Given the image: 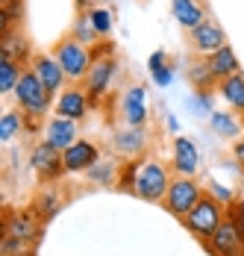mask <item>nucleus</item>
I'll list each match as a JSON object with an SVG mask.
<instances>
[{
  "label": "nucleus",
  "mask_w": 244,
  "mask_h": 256,
  "mask_svg": "<svg viewBox=\"0 0 244 256\" xmlns=\"http://www.w3.org/2000/svg\"><path fill=\"white\" fill-rule=\"evenodd\" d=\"M26 115L21 112V109H6L3 115H0V142L3 144H9L12 138H18L21 132L26 130Z\"/></svg>",
  "instance_id": "23"
},
{
  "label": "nucleus",
  "mask_w": 244,
  "mask_h": 256,
  "mask_svg": "<svg viewBox=\"0 0 244 256\" xmlns=\"http://www.w3.org/2000/svg\"><path fill=\"white\" fill-rule=\"evenodd\" d=\"M15 100H18V109L26 115V130H32L38 121H44V115L50 112V98L48 88L42 86V80L36 77V71L32 68H26L24 74H21V80H18V86H15Z\"/></svg>",
  "instance_id": "1"
},
{
  "label": "nucleus",
  "mask_w": 244,
  "mask_h": 256,
  "mask_svg": "<svg viewBox=\"0 0 244 256\" xmlns=\"http://www.w3.org/2000/svg\"><path fill=\"white\" fill-rule=\"evenodd\" d=\"M232 156H236L238 168L244 171V138H238V142H232Z\"/></svg>",
  "instance_id": "34"
},
{
  "label": "nucleus",
  "mask_w": 244,
  "mask_h": 256,
  "mask_svg": "<svg viewBox=\"0 0 244 256\" xmlns=\"http://www.w3.org/2000/svg\"><path fill=\"white\" fill-rule=\"evenodd\" d=\"M24 71L26 68L21 62H15V59H9V56H0V94H12Z\"/></svg>",
  "instance_id": "24"
},
{
  "label": "nucleus",
  "mask_w": 244,
  "mask_h": 256,
  "mask_svg": "<svg viewBox=\"0 0 244 256\" xmlns=\"http://www.w3.org/2000/svg\"><path fill=\"white\" fill-rule=\"evenodd\" d=\"M115 71H118L115 56H94L92 71H88V74H86V80H82V88H86V94H88L92 106H98V103L109 94L112 80H115Z\"/></svg>",
  "instance_id": "6"
},
{
  "label": "nucleus",
  "mask_w": 244,
  "mask_h": 256,
  "mask_svg": "<svg viewBox=\"0 0 244 256\" xmlns=\"http://www.w3.org/2000/svg\"><path fill=\"white\" fill-rule=\"evenodd\" d=\"M203 62H206V68L212 71V77L218 80V82L236 77V74H242V62H238V56H236V50H232L230 44L220 48L218 53H212V56H206Z\"/></svg>",
  "instance_id": "18"
},
{
  "label": "nucleus",
  "mask_w": 244,
  "mask_h": 256,
  "mask_svg": "<svg viewBox=\"0 0 244 256\" xmlns=\"http://www.w3.org/2000/svg\"><path fill=\"white\" fill-rule=\"evenodd\" d=\"M9 3H18V0H0V6H9Z\"/></svg>",
  "instance_id": "36"
},
{
  "label": "nucleus",
  "mask_w": 244,
  "mask_h": 256,
  "mask_svg": "<svg viewBox=\"0 0 244 256\" xmlns=\"http://www.w3.org/2000/svg\"><path fill=\"white\" fill-rule=\"evenodd\" d=\"M209 130L220 136V138H230V142H238L244 132V121L238 115H232V112H212L209 115Z\"/></svg>",
  "instance_id": "21"
},
{
  "label": "nucleus",
  "mask_w": 244,
  "mask_h": 256,
  "mask_svg": "<svg viewBox=\"0 0 244 256\" xmlns=\"http://www.w3.org/2000/svg\"><path fill=\"white\" fill-rule=\"evenodd\" d=\"M30 168L38 174L42 180H53L59 177V174H65V162H62V150H56V148H50L48 142H38L32 150H30Z\"/></svg>",
  "instance_id": "9"
},
{
  "label": "nucleus",
  "mask_w": 244,
  "mask_h": 256,
  "mask_svg": "<svg viewBox=\"0 0 244 256\" xmlns=\"http://www.w3.org/2000/svg\"><path fill=\"white\" fill-rule=\"evenodd\" d=\"M203 194H206V192H203V186H200L194 177H174V182H171V188H168V194H165V200H162V206L171 212L174 218L186 221V215L200 204Z\"/></svg>",
  "instance_id": "5"
},
{
  "label": "nucleus",
  "mask_w": 244,
  "mask_h": 256,
  "mask_svg": "<svg viewBox=\"0 0 244 256\" xmlns=\"http://www.w3.org/2000/svg\"><path fill=\"white\" fill-rule=\"evenodd\" d=\"M124 121L126 127H144L147 124V92L144 86H130L124 94Z\"/></svg>",
  "instance_id": "16"
},
{
  "label": "nucleus",
  "mask_w": 244,
  "mask_h": 256,
  "mask_svg": "<svg viewBox=\"0 0 244 256\" xmlns=\"http://www.w3.org/2000/svg\"><path fill=\"white\" fill-rule=\"evenodd\" d=\"M118 165L115 162H109V159H100V162H94L88 171H86V177L92 180L94 186H112L115 180H118Z\"/></svg>",
  "instance_id": "27"
},
{
  "label": "nucleus",
  "mask_w": 244,
  "mask_h": 256,
  "mask_svg": "<svg viewBox=\"0 0 244 256\" xmlns=\"http://www.w3.org/2000/svg\"><path fill=\"white\" fill-rule=\"evenodd\" d=\"M0 56H9V59L21 62L24 68H30V62H32L30 59V38L21 32V26L0 32Z\"/></svg>",
  "instance_id": "17"
},
{
  "label": "nucleus",
  "mask_w": 244,
  "mask_h": 256,
  "mask_svg": "<svg viewBox=\"0 0 244 256\" xmlns=\"http://www.w3.org/2000/svg\"><path fill=\"white\" fill-rule=\"evenodd\" d=\"M226 218L236 224V230H238V236L244 238V198H236L232 204L226 206Z\"/></svg>",
  "instance_id": "30"
},
{
  "label": "nucleus",
  "mask_w": 244,
  "mask_h": 256,
  "mask_svg": "<svg viewBox=\"0 0 244 256\" xmlns=\"http://www.w3.org/2000/svg\"><path fill=\"white\" fill-rule=\"evenodd\" d=\"M62 162H65V174H86L94 162H100V148L88 138H76L62 154Z\"/></svg>",
  "instance_id": "10"
},
{
  "label": "nucleus",
  "mask_w": 244,
  "mask_h": 256,
  "mask_svg": "<svg viewBox=\"0 0 244 256\" xmlns=\"http://www.w3.org/2000/svg\"><path fill=\"white\" fill-rule=\"evenodd\" d=\"M209 194H212V198H218L224 206H230L232 200H236V194H232V192H226L220 182H209Z\"/></svg>",
  "instance_id": "33"
},
{
  "label": "nucleus",
  "mask_w": 244,
  "mask_h": 256,
  "mask_svg": "<svg viewBox=\"0 0 244 256\" xmlns=\"http://www.w3.org/2000/svg\"><path fill=\"white\" fill-rule=\"evenodd\" d=\"M212 92H194V98L188 100V106L194 109L197 115H212Z\"/></svg>",
  "instance_id": "31"
},
{
  "label": "nucleus",
  "mask_w": 244,
  "mask_h": 256,
  "mask_svg": "<svg viewBox=\"0 0 244 256\" xmlns=\"http://www.w3.org/2000/svg\"><path fill=\"white\" fill-rule=\"evenodd\" d=\"M188 80H192V86H194V92H209L218 80L212 77V71L206 68V62H194L192 68H188Z\"/></svg>",
  "instance_id": "28"
},
{
  "label": "nucleus",
  "mask_w": 244,
  "mask_h": 256,
  "mask_svg": "<svg viewBox=\"0 0 244 256\" xmlns=\"http://www.w3.org/2000/svg\"><path fill=\"white\" fill-rule=\"evenodd\" d=\"M224 221H226V206L220 204L218 198H212V194L206 192V194L200 198V204L186 215L182 224H186V230L192 232L194 238H200V242L206 244V242L218 232V227L224 224Z\"/></svg>",
  "instance_id": "2"
},
{
  "label": "nucleus",
  "mask_w": 244,
  "mask_h": 256,
  "mask_svg": "<svg viewBox=\"0 0 244 256\" xmlns=\"http://www.w3.org/2000/svg\"><path fill=\"white\" fill-rule=\"evenodd\" d=\"M30 68L36 71V77L42 80V86L48 88V94H50V98H53V94L59 98V94L65 92L68 74L62 71V65L56 62V56H53V53H38V56H32Z\"/></svg>",
  "instance_id": "7"
},
{
  "label": "nucleus",
  "mask_w": 244,
  "mask_h": 256,
  "mask_svg": "<svg viewBox=\"0 0 244 256\" xmlns=\"http://www.w3.org/2000/svg\"><path fill=\"white\" fill-rule=\"evenodd\" d=\"M71 36L80 44H86V48H98L100 44V36H98V30H94V24H92V18H88V12H80L76 15Z\"/></svg>",
  "instance_id": "25"
},
{
  "label": "nucleus",
  "mask_w": 244,
  "mask_h": 256,
  "mask_svg": "<svg viewBox=\"0 0 244 256\" xmlns=\"http://www.w3.org/2000/svg\"><path fill=\"white\" fill-rule=\"evenodd\" d=\"M171 15L180 26H186L188 32L206 21V9L197 0H171Z\"/></svg>",
  "instance_id": "20"
},
{
  "label": "nucleus",
  "mask_w": 244,
  "mask_h": 256,
  "mask_svg": "<svg viewBox=\"0 0 244 256\" xmlns=\"http://www.w3.org/2000/svg\"><path fill=\"white\" fill-rule=\"evenodd\" d=\"M56 115L59 118H68V121H82L86 115H88V109H92V100H88V94H86V88L82 86H71V88H65L59 98H56Z\"/></svg>",
  "instance_id": "12"
},
{
  "label": "nucleus",
  "mask_w": 244,
  "mask_h": 256,
  "mask_svg": "<svg viewBox=\"0 0 244 256\" xmlns=\"http://www.w3.org/2000/svg\"><path fill=\"white\" fill-rule=\"evenodd\" d=\"M171 174L162 162L147 159L138 165V177H136V198H142L144 204H162L168 188H171Z\"/></svg>",
  "instance_id": "3"
},
{
  "label": "nucleus",
  "mask_w": 244,
  "mask_h": 256,
  "mask_svg": "<svg viewBox=\"0 0 244 256\" xmlns=\"http://www.w3.org/2000/svg\"><path fill=\"white\" fill-rule=\"evenodd\" d=\"M206 250H212V256H244V238L238 236L236 224L226 218L218 227V232L206 242Z\"/></svg>",
  "instance_id": "13"
},
{
  "label": "nucleus",
  "mask_w": 244,
  "mask_h": 256,
  "mask_svg": "<svg viewBox=\"0 0 244 256\" xmlns=\"http://www.w3.org/2000/svg\"><path fill=\"white\" fill-rule=\"evenodd\" d=\"M188 42H192V50L197 53V56H212V53H218L220 48H226V32L220 30L218 21H212V18H206L203 24L197 26V30H192L188 32Z\"/></svg>",
  "instance_id": "8"
},
{
  "label": "nucleus",
  "mask_w": 244,
  "mask_h": 256,
  "mask_svg": "<svg viewBox=\"0 0 244 256\" xmlns=\"http://www.w3.org/2000/svg\"><path fill=\"white\" fill-rule=\"evenodd\" d=\"M92 3H106V0H92Z\"/></svg>",
  "instance_id": "37"
},
{
  "label": "nucleus",
  "mask_w": 244,
  "mask_h": 256,
  "mask_svg": "<svg viewBox=\"0 0 244 256\" xmlns=\"http://www.w3.org/2000/svg\"><path fill=\"white\" fill-rule=\"evenodd\" d=\"M197 168H200V154H197V144L186 136H176L174 138V171L180 177H194Z\"/></svg>",
  "instance_id": "15"
},
{
  "label": "nucleus",
  "mask_w": 244,
  "mask_h": 256,
  "mask_svg": "<svg viewBox=\"0 0 244 256\" xmlns=\"http://www.w3.org/2000/svg\"><path fill=\"white\" fill-rule=\"evenodd\" d=\"M36 209H38V218H42V221L53 218V215H56V200H53V194H50V192H48V194H42Z\"/></svg>",
  "instance_id": "32"
},
{
  "label": "nucleus",
  "mask_w": 244,
  "mask_h": 256,
  "mask_svg": "<svg viewBox=\"0 0 244 256\" xmlns=\"http://www.w3.org/2000/svg\"><path fill=\"white\" fill-rule=\"evenodd\" d=\"M218 92H220V98L230 103V109L238 118H244V74H236V77L218 82Z\"/></svg>",
  "instance_id": "22"
},
{
  "label": "nucleus",
  "mask_w": 244,
  "mask_h": 256,
  "mask_svg": "<svg viewBox=\"0 0 244 256\" xmlns=\"http://www.w3.org/2000/svg\"><path fill=\"white\" fill-rule=\"evenodd\" d=\"M147 68H150V77H153V82L156 86H171V80H174V71H171V65H168V53L165 50H156L153 56H150V62H147Z\"/></svg>",
  "instance_id": "26"
},
{
  "label": "nucleus",
  "mask_w": 244,
  "mask_h": 256,
  "mask_svg": "<svg viewBox=\"0 0 244 256\" xmlns=\"http://www.w3.org/2000/svg\"><path fill=\"white\" fill-rule=\"evenodd\" d=\"M3 236L12 238H26V242H38L42 238V218L32 212H6L3 215Z\"/></svg>",
  "instance_id": "11"
},
{
  "label": "nucleus",
  "mask_w": 244,
  "mask_h": 256,
  "mask_svg": "<svg viewBox=\"0 0 244 256\" xmlns=\"http://www.w3.org/2000/svg\"><path fill=\"white\" fill-rule=\"evenodd\" d=\"M168 130H174V132H176V130H180V121H176V118H174V115H168Z\"/></svg>",
  "instance_id": "35"
},
{
  "label": "nucleus",
  "mask_w": 244,
  "mask_h": 256,
  "mask_svg": "<svg viewBox=\"0 0 244 256\" xmlns=\"http://www.w3.org/2000/svg\"><path fill=\"white\" fill-rule=\"evenodd\" d=\"M112 148L121 156H130V159H136L138 154H144V148H147L144 127H126V130H121V132H115Z\"/></svg>",
  "instance_id": "19"
},
{
  "label": "nucleus",
  "mask_w": 244,
  "mask_h": 256,
  "mask_svg": "<svg viewBox=\"0 0 244 256\" xmlns=\"http://www.w3.org/2000/svg\"><path fill=\"white\" fill-rule=\"evenodd\" d=\"M42 136H44L42 142H48L50 148H56V150H62V154L80 138V136H76V121L59 118V115H53L48 124H44V132H42Z\"/></svg>",
  "instance_id": "14"
},
{
  "label": "nucleus",
  "mask_w": 244,
  "mask_h": 256,
  "mask_svg": "<svg viewBox=\"0 0 244 256\" xmlns=\"http://www.w3.org/2000/svg\"><path fill=\"white\" fill-rule=\"evenodd\" d=\"M53 56H56V62L62 65V71L68 74V80H74V82H82L86 74L92 71V65H94L92 48L80 44L74 36H65V38L53 48Z\"/></svg>",
  "instance_id": "4"
},
{
  "label": "nucleus",
  "mask_w": 244,
  "mask_h": 256,
  "mask_svg": "<svg viewBox=\"0 0 244 256\" xmlns=\"http://www.w3.org/2000/svg\"><path fill=\"white\" fill-rule=\"evenodd\" d=\"M88 18H92V24H94L100 38H106V36L112 32V12H109L106 6H92V9H88Z\"/></svg>",
  "instance_id": "29"
}]
</instances>
